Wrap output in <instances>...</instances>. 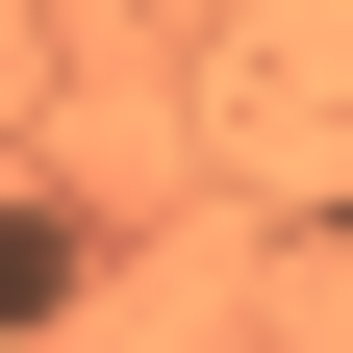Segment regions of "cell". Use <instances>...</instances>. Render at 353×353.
<instances>
[{"mask_svg":"<svg viewBox=\"0 0 353 353\" xmlns=\"http://www.w3.org/2000/svg\"><path fill=\"white\" fill-rule=\"evenodd\" d=\"M76 278H101V228H76V202H0V353L76 328Z\"/></svg>","mask_w":353,"mask_h":353,"instance_id":"1","label":"cell"}]
</instances>
